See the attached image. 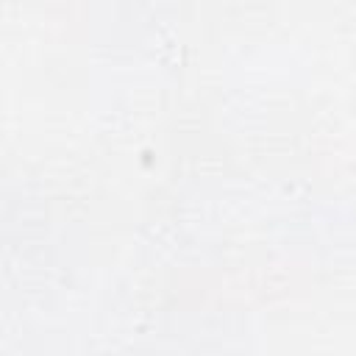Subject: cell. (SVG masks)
Instances as JSON below:
<instances>
[]
</instances>
